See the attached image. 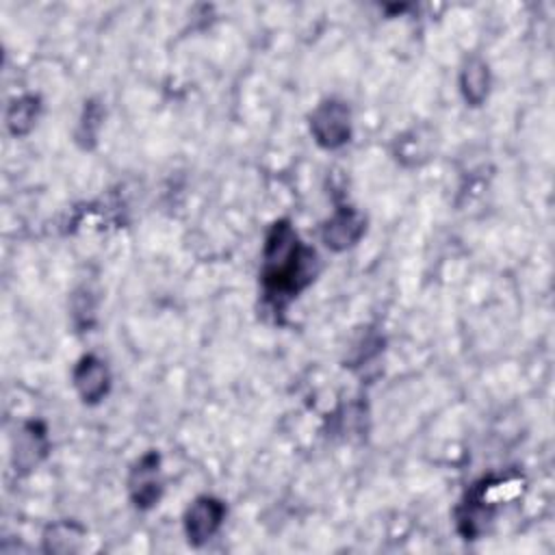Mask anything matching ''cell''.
Instances as JSON below:
<instances>
[{
  "label": "cell",
  "mask_w": 555,
  "mask_h": 555,
  "mask_svg": "<svg viewBox=\"0 0 555 555\" xmlns=\"http://www.w3.org/2000/svg\"><path fill=\"white\" fill-rule=\"evenodd\" d=\"M128 496L137 509H150L160 501L163 479H160V455L156 451H145L132 466L126 479Z\"/></svg>",
  "instance_id": "cell-3"
},
{
  "label": "cell",
  "mask_w": 555,
  "mask_h": 555,
  "mask_svg": "<svg viewBox=\"0 0 555 555\" xmlns=\"http://www.w3.org/2000/svg\"><path fill=\"white\" fill-rule=\"evenodd\" d=\"M87 531L74 520H59L43 533V551L48 553H76L85 546Z\"/></svg>",
  "instance_id": "cell-9"
},
{
  "label": "cell",
  "mask_w": 555,
  "mask_h": 555,
  "mask_svg": "<svg viewBox=\"0 0 555 555\" xmlns=\"http://www.w3.org/2000/svg\"><path fill=\"white\" fill-rule=\"evenodd\" d=\"M48 429L41 421H28L20 427L13 444V464L17 470L35 468L48 455Z\"/></svg>",
  "instance_id": "cell-7"
},
{
  "label": "cell",
  "mask_w": 555,
  "mask_h": 555,
  "mask_svg": "<svg viewBox=\"0 0 555 555\" xmlns=\"http://www.w3.org/2000/svg\"><path fill=\"white\" fill-rule=\"evenodd\" d=\"M366 232V217L353 206H338L321 225V241L332 251L353 247Z\"/></svg>",
  "instance_id": "cell-5"
},
{
  "label": "cell",
  "mask_w": 555,
  "mask_h": 555,
  "mask_svg": "<svg viewBox=\"0 0 555 555\" xmlns=\"http://www.w3.org/2000/svg\"><path fill=\"white\" fill-rule=\"evenodd\" d=\"M310 134L323 150H338L351 139V111L338 98L323 100L310 113Z\"/></svg>",
  "instance_id": "cell-2"
},
{
  "label": "cell",
  "mask_w": 555,
  "mask_h": 555,
  "mask_svg": "<svg viewBox=\"0 0 555 555\" xmlns=\"http://www.w3.org/2000/svg\"><path fill=\"white\" fill-rule=\"evenodd\" d=\"M319 273V256L295 232L288 219L269 225L262 245L260 282L264 301L282 312L291 299L308 288Z\"/></svg>",
  "instance_id": "cell-1"
},
{
  "label": "cell",
  "mask_w": 555,
  "mask_h": 555,
  "mask_svg": "<svg viewBox=\"0 0 555 555\" xmlns=\"http://www.w3.org/2000/svg\"><path fill=\"white\" fill-rule=\"evenodd\" d=\"M225 520V503L217 496L202 494L197 496L182 516V527L189 544L202 546L206 544Z\"/></svg>",
  "instance_id": "cell-4"
},
{
  "label": "cell",
  "mask_w": 555,
  "mask_h": 555,
  "mask_svg": "<svg viewBox=\"0 0 555 555\" xmlns=\"http://www.w3.org/2000/svg\"><path fill=\"white\" fill-rule=\"evenodd\" d=\"M39 115V98L37 95H20L11 100L7 106V128L13 137H24L33 130Z\"/></svg>",
  "instance_id": "cell-10"
},
{
  "label": "cell",
  "mask_w": 555,
  "mask_h": 555,
  "mask_svg": "<svg viewBox=\"0 0 555 555\" xmlns=\"http://www.w3.org/2000/svg\"><path fill=\"white\" fill-rule=\"evenodd\" d=\"M72 382H74L78 397L85 403L95 405L111 390V371L102 358L87 353L76 362V366L72 371Z\"/></svg>",
  "instance_id": "cell-6"
},
{
  "label": "cell",
  "mask_w": 555,
  "mask_h": 555,
  "mask_svg": "<svg viewBox=\"0 0 555 555\" xmlns=\"http://www.w3.org/2000/svg\"><path fill=\"white\" fill-rule=\"evenodd\" d=\"M490 89L488 63L479 56H470L460 72V91L470 106H481Z\"/></svg>",
  "instance_id": "cell-8"
}]
</instances>
